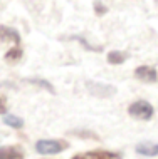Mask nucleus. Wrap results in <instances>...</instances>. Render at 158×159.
I'll use <instances>...</instances> for the list:
<instances>
[{"mask_svg":"<svg viewBox=\"0 0 158 159\" xmlns=\"http://www.w3.org/2000/svg\"><path fill=\"white\" fill-rule=\"evenodd\" d=\"M135 75H136V79L143 80V82H156V80H158L156 70H155L153 67H148V66L138 67V69L135 70Z\"/></svg>","mask_w":158,"mask_h":159,"instance_id":"7ed1b4c3","label":"nucleus"},{"mask_svg":"<svg viewBox=\"0 0 158 159\" xmlns=\"http://www.w3.org/2000/svg\"><path fill=\"white\" fill-rule=\"evenodd\" d=\"M88 89L91 91V94H96V96H113L116 92V87L113 85H104V84H98V82H88Z\"/></svg>","mask_w":158,"mask_h":159,"instance_id":"20e7f679","label":"nucleus"},{"mask_svg":"<svg viewBox=\"0 0 158 159\" xmlns=\"http://www.w3.org/2000/svg\"><path fill=\"white\" fill-rule=\"evenodd\" d=\"M66 148H67L66 143L55 139H42V141H37L36 144V151L39 154H57V152H62Z\"/></svg>","mask_w":158,"mask_h":159,"instance_id":"f03ea898","label":"nucleus"},{"mask_svg":"<svg viewBox=\"0 0 158 159\" xmlns=\"http://www.w3.org/2000/svg\"><path fill=\"white\" fill-rule=\"evenodd\" d=\"M0 37H2L3 40H14L15 44H19V42H20L19 34H17L15 30H12V29H8V27H2V29H0Z\"/></svg>","mask_w":158,"mask_h":159,"instance_id":"1a4fd4ad","label":"nucleus"},{"mask_svg":"<svg viewBox=\"0 0 158 159\" xmlns=\"http://www.w3.org/2000/svg\"><path fill=\"white\" fill-rule=\"evenodd\" d=\"M3 124H7V126H10V127H14V129H20L24 126V121L20 117H17V116H5L3 117Z\"/></svg>","mask_w":158,"mask_h":159,"instance_id":"9d476101","label":"nucleus"},{"mask_svg":"<svg viewBox=\"0 0 158 159\" xmlns=\"http://www.w3.org/2000/svg\"><path fill=\"white\" fill-rule=\"evenodd\" d=\"M128 112H130V116H133L135 119L148 121L153 116V107H151L150 102H146V101H136L128 107Z\"/></svg>","mask_w":158,"mask_h":159,"instance_id":"f257e3e1","label":"nucleus"},{"mask_svg":"<svg viewBox=\"0 0 158 159\" xmlns=\"http://www.w3.org/2000/svg\"><path fill=\"white\" fill-rule=\"evenodd\" d=\"M24 151L19 146H2L0 148V159H22Z\"/></svg>","mask_w":158,"mask_h":159,"instance_id":"39448f33","label":"nucleus"},{"mask_svg":"<svg viewBox=\"0 0 158 159\" xmlns=\"http://www.w3.org/2000/svg\"><path fill=\"white\" fill-rule=\"evenodd\" d=\"M88 159H121V156L116 152H109V151H93L86 154Z\"/></svg>","mask_w":158,"mask_h":159,"instance_id":"0eeeda50","label":"nucleus"},{"mask_svg":"<svg viewBox=\"0 0 158 159\" xmlns=\"http://www.w3.org/2000/svg\"><path fill=\"white\" fill-rule=\"evenodd\" d=\"M136 152L141 156H158V143H140L136 146Z\"/></svg>","mask_w":158,"mask_h":159,"instance_id":"423d86ee","label":"nucleus"},{"mask_svg":"<svg viewBox=\"0 0 158 159\" xmlns=\"http://www.w3.org/2000/svg\"><path fill=\"white\" fill-rule=\"evenodd\" d=\"M128 59V55L125 52H118V50H113V52L108 54V62L113 64V66H119Z\"/></svg>","mask_w":158,"mask_h":159,"instance_id":"6e6552de","label":"nucleus"},{"mask_svg":"<svg viewBox=\"0 0 158 159\" xmlns=\"http://www.w3.org/2000/svg\"><path fill=\"white\" fill-rule=\"evenodd\" d=\"M22 57V50L17 47V49H10L8 50V54L5 55V59L7 61H17V59H20Z\"/></svg>","mask_w":158,"mask_h":159,"instance_id":"9b49d317","label":"nucleus"},{"mask_svg":"<svg viewBox=\"0 0 158 159\" xmlns=\"http://www.w3.org/2000/svg\"><path fill=\"white\" fill-rule=\"evenodd\" d=\"M5 111H7V104L3 101V97H0V114H5Z\"/></svg>","mask_w":158,"mask_h":159,"instance_id":"f8f14e48","label":"nucleus"},{"mask_svg":"<svg viewBox=\"0 0 158 159\" xmlns=\"http://www.w3.org/2000/svg\"><path fill=\"white\" fill-rule=\"evenodd\" d=\"M72 159H86V156H74Z\"/></svg>","mask_w":158,"mask_h":159,"instance_id":"ddd939ff","label":"nucleus"}]
</instances>
